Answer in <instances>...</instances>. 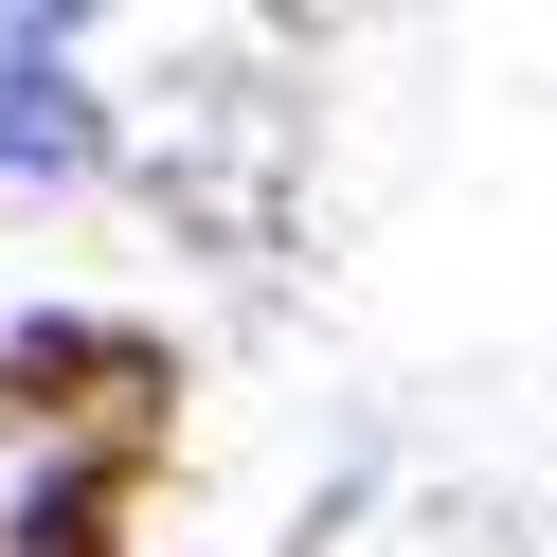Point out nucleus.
Returning <instances> with one entry per match:
<instances>
[{
    "label": "nucleus",
    "instance_id": "obj_1",
    "mask_svg": "<svg viewBox=\"0 0 557 557\" xmlns=\"http://www.w3.org/2000/svg\"><path fill=\"white\" fill-rule=\"evenodd\" d=\"M145 432H162L145 342H18L0 360V557H109Z\"/></svg>",
    "mask_w": 557,
    "mask_h": 557
},
{
    "label": "nucleus",
    "instance_id": "obj_2",
    "mask_svg": "<svg viewBox=\"0 0 557 557\" xmlns=\"http://www.w3.org/2000/svg\"><path fill=\"white\" fill-rule=\"evenodd\" d=\"M73 145H90L73 90H54V73H0V162H73Z\"/></svg>",
    "mask_w": 557,
    "mask_h": 557
}]
</instances>
